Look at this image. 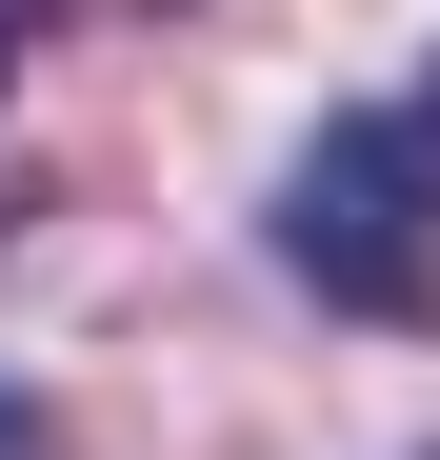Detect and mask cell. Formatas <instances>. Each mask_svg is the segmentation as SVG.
<instances>
[{
    "instance_id": "6da1fadb",
    "label": "cell",
    "mask_w": 440,
    "mask_h": 460,
    "mask_svg": "<svg viewBox=\"0 0 440 460\" xmlns=\"http://www.w3.org/2000/svg\"><path fill=\"white\" fill-rule=\"evenodd\" d=\"M280 280L340 300V321H381V341L440 321V60L280 161Z\"/></svg>"
},
{
    "instance_id": "7a4b0ae2",
    "label": "cell",
    "mask_w": 440,
    "mask_h": 460,
    "mask_svg": "<svg viewBox=\"0 0 440 460\" xmlns=\"http://www.w3.org/2000/svg\"><path fill=\"white\" fill-rule=\"evenodd\" d=\"M0 81H21V0H0Z\"/></svg>"
}]
</instances>
